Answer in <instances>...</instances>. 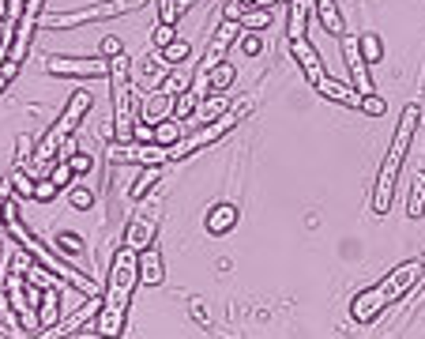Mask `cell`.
<instances>
[{
  "label": "cell",
  "instance_id": "cell-23",
  "mask_svg": "<svg viewBox=\"0 0 425 339\" xmlns=\"http://www.w3.org/2000/svg\"><path fill=\"white\" fill-rule=\"evenodd\" d=\"M407 215L410 218H421L425 215V170L410 181V196H407Z\"/></svg>",
  "mask_w": 425,
  "mask_h": 339
},
{
  "label": "cell",
  "instance_id": "cell-45",
  "mask_svg": "<svg viewBox=\"0 0 425 339\" xmlns=\"http://www.w3.org/2000/svg\"><path fill=\"white\" fill-rule=\"evenodd\" d=\"M0 339H12V332H8V324L0 321Z\"/></svg>",
  "mask_w": 425,
  "mask_h": 339
},
{
  "label": "cell",
  "instance_id": "cell-5",
  "mask_svg": "<svg viewBox=\"0 0 425 339\" xmlns=\"http://www.w3.org/2000/svg\"><path fill=\"white\" fill-rule=\"evenodd\" d=\"M147 0H98L91 8H80V12H61V16H46L42 27L57 30V27H83V23H98V19H117L128 12H139Z\"/></svg>",
  "mask_w": 425,
  "mask_h": 339
},
{
  "label": "cell",
  "instance_id": "cell-29",
  "mask_svg": "<svg viewBox=\"0 0 425 339\" xmlns=\"http://www.w3.org/2000/svg\"><path fill=\"white\" fill-rule=\"evenodd\" d=\"M34 181L38 178H30L27 170H15L12 173V192L19 196V200H34Z\"/></svg>",
  "mask_w": 425,
  "mask_h": 339
},
{
  "label": "cell",
  "instance_id": "cell-28",
  "mask_svg": "<svg viewBox=\"0 0 425 339\" xmlns=\"http://www.w3.org/2000/svg\"><path fill=\"white\" fill-rule=\"evenodd\" d=\"M196 106H200V94H192V91L177 94V102H173V121H189L196 113Z\"/></svg>",
  "mask_w": 425,
  "mask_h": 339
},
{
  "label": "cell",
  "instance_id": "cell-22",
  "mask_svg": "<svg viewBox=\"0 0 425 339\" xmlns=\"http://www.w3.org/2000/svg\"><path fill=\"white\" fill-rule=\"evenodd\" d=\"M237 80V68L230 61H222V64H215L211 72H207V87H211V91H230V83Z\"/></svg>",
  "mask_w": 425,
  "mask_h": 339
},
{
  "label": "cell",
  "instance_id": "cell-32",
  "mask_svg": "<svg viewBox=\"0 0 425 339\" xmlns=\"http://www.w3.org/2000/svg\"><path fill=\"white\" fill-rule=\"evenodd\" d=\"M57 192H61V185H57V181H49V178L34 181V200H38V204H49V200H57Z\"/></svg>",
  "mask_w": 425,
  "mask_h": 339
},
{
  "label": "cell",
  "instance_id": "cell-11",
  "mask_svg": "<svg viewBox=\"0 0 425 339\" xmlns=\"http://www.w3.org/2000/svg\"><path fill=\"white\" fill-rule=\"evenodd\" d=\"M316 91L328 98V102H339L346 109H362L365 106V94H357L354 83H339V80H331V75H324V80L316 83Z\"/></svg>",
  "mask_w": 425,
  "mask_h": 339
},
{
  "label": "cell",
  "instance_id": "cell-18",
  "mask_svg": "<svg viewBox=\"0 0 425 339\" xmlns=\"http://www.w3.org/2000/svg\"><path fill=\"white\" fill-rule=\"evenodd\" d=\"M222 113H230V98H226L222 91H211L207 98H200V106H196V121L192 125H207V121H219Z\"/></svg>",
  "mask_w": 425,
  "mask_h": 339
},
{
  "label": "cell",
  "instance_id": "cell-25",
  "mask_svg": "<svg viewBox=\"0 0 425 339\" xmlns=\"http://www.w3.org/2000/svg\"><path fill=\"white\" fill-rule=\"evenodd\" d=\"M158 57H162V64H173V68H177V64H184L192 57V46H189V42H181V38H173L170 46L158 49Z\"/></svg>",
  "mask_w": 425,
  "mask_h": 339
},
{
  "label": "cell",
  "instance_id": "cell-39",
  "mask_svg": "<svg viewBox=\"0 0 425 339\" xmlns=\"http://www.w3.org/2000/svg\"><path fill=\"white\" fill-rule=\"evenodd\" d=\"M362 109H365L369 117H380L388 106H384V98H380V94H365V106H362Z\"/></svg>",
  "mask_w": 425,
  "mask_h": 339
},
{
  "label": "cell",
  "instance_id": "cell-41",
  "mask_svg": "<svg viewBox=\"0 0 425 339\" xmlns=\"http://www.w3.org/2000/svg\"><path fill=\"white\" fill-rule=\"evenodd\" d=\"M30 144H34V140H30L27 132L15 140V147H19V166H27V162H30Z\"/></svg>",
  "mask_w": 425,
  "mask_h": 339
},
{
  "label": "cell",
  "instance_id": "cell-30",
  "mask_svg": "<svg viewBox=\"0 0 425 339\" xmlns=\"http://www.w3.org/2000/svg\"><path fill=\"white\" fill-rule=\"evenodd\" d=\"M267 23H271L267 8H248V12L241 16V30H264Z\"/></svg>",
  "mask_w": 425,
  "mask_h": 339
},
{
  "label": "cell",
  "instance_id": "cell-7",
  "mask_svg": "<svg viewBox=\"0 0 425 339\" xmlns=\"http://www.w3.org/2000/svg\"><path fill=\"white\" fill-rule=\"evenodd\" d=\"M46 72L64 80H110V57H49Z\"/></svg>",
  "mask_w": 425,
  "mask_h": 339
},
{
  "label": "cell",
  "instance_id": "cell-35",
  "mask_svg": "<svg viewBox=\"0 0 425 339\" xmlns=\"http://www.w3.org/2000/svg\"><path fill=\"white\" fill-rule=\"evenodd\" d=\"M237 46H241L245 57H256V53H260V38H256V30H245V35L237 38Z\"/></svg>",
  "mask_w": 425,
  "mask_h": 339
},
{
  "label": "cell",
  "instance_id": "cell-37",
  "mask_svg": "<svg viewBox=\"0 0 425 339\" xmlns=\"http://www.w3.org/2000/svg\"><path fill=\"white\" fill-rule=\"evenodd\" d=\"M57 249H61V253H83V242L75 234H61L57 238Z\"/></svg>",
  "mask_w": 425,
  "mask_h": 339
},
{
  "label": "cell",
  "instance_id": "cell-19",
  "mask_svg": "<svg viewBox=\"0 0 425 339\" xmlns=\"http://www.w3.org/2000/svg\"><path fill=\"white\" fill-rule=\"evenodd\" d=\"M312 8H316V19H320V27L328 30V35L339 42L346 35V27H343V16H339V8H335V0H312Z\"/></svg>",
  "mask_w": 425,
  "mask_h": 339
},
{
  "label": "cell",
  "instance_id": "cell-31",
  "mask_svg": "<svg viewBox=\"0 0 425 339\" xmlns=\"http://www.w3.org/2000/svg\"><path fill=\"white\" fill-rule=\"evenodd\" d=\"M75 178V170H72V162L68 159H61V162H53V170H49V181H57L61 189H68Z\"/></svg>",
  "mask_w": 425,
  "mask_h": 339
},
{
  "label": "cell",
  "instance_id": "cell-8",
  "mask_svg": "<svg viewBox=\"0 0 425 339\" xmlns=\"http://www.w3.org/2000/svg\"><path fill=\"white\" fill-rule=\"evenodd\" d=\"M110 159L121 166V162H128V166H162V162H170V147L162 144H113L110 147Z\"/></svg>",
  "mask_w": 425,
  "mask_h": 339
},
{
  "label": "cell",
  "instance_id": "cell-10",
  "mask_svg": "<svg viewBox=\"0 0 425 339\" xmlns=\"http://www.w3.org/2000/svg\"><path fill=\"white\" fill-rule=\"evenodd\" d=\"M290 53H293V61L301 64L305 80H309L312 87L320 83L324 75H328V72H324V64H320V53H316V46H312L309 38H298V42H290Z\"/></svg>",
  "mask_w": 425,
  "mask_h": 339
},
{
  "label": "cell",
  "instance_id": "cell-33",
  "mask_svg": "<svg viewBox=\"0 0 425 339\" xmlns=\"http://www.w3.org/2000/svg\"><path fill=\"white\" fill-rule=\"evenodd\" d=\"M177 16H181V8H177V0H158V23H177Z\"/></svg>",
  "mask_w": 425,
  "mask_h": 339
},
{
  "label": "cell",
  "instance_id": "cell-1",
  "mask_svg": "<svg viewBox=\"0 0 425 339\" xmlns=\"http://www.w3.org/2000/svg\"><path fill=\"white\" fill-rule=\"evenodd\" d=\"M421 271H425L421 260H402V264H395L384 279L376 283V287L362 290V294H357V298L350 302L354 321H357V324H373V321L388 309L391 302H399L402 294H407V290L414 287V283L421 279Z\"/></svg>",
  "mask_w": 425,
  "mask_h": 339
},
{
  "label": "cell",
  "instance_id": "cell-40",
  "mask_svg": "<svg viewBox=\"0 0 425 339\" xmlns=\"http://www.w3.org/2000/svg\"><path fill=\"white\" fill-rule=\"evenodd\" d=\"M68 200H72V207H91V204H94V196H91V189H72Z\"/></svg>",
  "mask_w": 425,
  "mask_h": 339
},
{
  "label": "cell",
  "instance_id": "cell-20",
  "mask_svg": "<svg viewBox=\"0 0 425 339\" xmlns=\"http://www.w3.org/2000/svg\"><path fill=\"white\" fill-rule=\"evenodd\" d=\"M192 75H196V68H192L189 61H184V64H177V68H173L166 80L158 83V91H166V94L177 98V94H184V91H192Z\"/></svg>",
  "mask_w": 425,
  "mask_h": 339
},
{
  "label": "cell",
  "instance_id": "cell-4",
  "mask_svg": "<svg viewBox=\"0 0 425 339\" xmlns=\"http://www.w3.org/2000/svg\"><path fill=\"white\" fill-rule=\"evenodd\" d=\"M136 287H139V253L125 245V249H117V253H113V264H110V271H106L102 305L128 313V302H132Z\"/></svg>",
  "mask_w": 425,
  "mask_h": 339
},
{
  "label": "cell",
  "instance_id": "cell-42",
  "mask_svg": "<svg viewBox=\"0 0 425 339\" xmlns=\"http://www.w3.org/2000/svg\"><path fill=\"white\" fill-rule=\"evenodd\" d=\"M117 53H125L121 42H117V38H106V42H102V57H117Z\"/></svg>",
  "mask_w": 425,
  "mask_h": 339
},
{
  "label": "cell",
  "instance_id": "cell-3",
  "mask_svg": "<svg viewBox=\"0 0 425 339\" xmlns=\"http://www.w3.org/2000/svg\"><path fill=\"white\" fill-rule=\"evenodd\" d=\"M87 109H91V91H72V98L64 102V113L49 125V132L38 140L34 162H27V166H19V170H27L30 178H38V166H42V162H57L64 140H72V132L80 128V121L87 117Z\"/></svg>",
  "mask_w": 425,
  "mask_h": 339
},
{
  "label": "cell",
  "instance_id": "cell-24",
  "mask_svg": "<svg viewBox=\"0 0 425 339\" xmlns=\"http://www.w3.org/2000/svg\"><path fill=\"white\" fill-rule=\"evenodd\" d=\"M155 181H158V166H139V178L128 185V196H132V200H144V196L155 189Z\"/></svg>",
  "mask_w": 425,
  "mask_h": 339
},
{
  "label": "cell",
  "instance_id": "cell-34",
  "mask_svg": "<svg viewBox=\"0 0 425 339\" xmlns=\"http://www.w3.org/2000/svg\"><path fill=\"white\" fill-rule=\"evenodd\" d=\"M132 140H136V144H155V125L136 121V125H132Z\"/></svg>",
  "mask_w": 425,
  "mask_h": 339
},
{
  "label": "cell",
  "instance_id": "cell-27",
  "mask_svg": "<svg viewBox=\"0 0 425 339\" xmlns=\"http://www.w3.org/2000/svg\"><path fill=\"white\" fill-rule=\"evenodd\" d=\"M155 144H162V147H177V144H181V121H173V117L158 121V125H155Z\"/></svg>",
  "mask_w": 425,
  "mask_h": 339
},
{
  "label": "cell",
  "instance_id": "cell-21",
  "mask_svg": "<svg viewBox=\"0 0 425 339\" xmlns=\"http://www.w3.org/2000/svg\"><path fill=\"white\" fill-rule=\"evenodd\" d=\"M38 316H42V328H53L61 321V290H42Z\"/></svg>",
  "mask_w": 425,
  "mask_h": 339
},
{
  "label": "cell",
  "instance_id": "cell-46",
  "mask_svg": "<svg viewBox=\"0 0 425 339\" xmlns=\"http://www.w3.org/2000/svg\"><path fill=\"white\" fill-rule=\"evenodd\" d=\"M0 260H4V257H0Z\"/></svg>",
  "mask_w": 425,
  "mask_h": 339
},
{
  "label": "cell",
  "instance_id": "cell-44",
  "mask_svg": "<svg viewBox=\"0 0 425 339\" xmlns=\"http://www.w3.org/2000/svg\"><path fill=\"white\" fill-rule=\"evenodd\" d=\"M192 4H196V0H177V8H181V12H189Z\"/></svg>",
  "mask_w": 425,
  "mask_h": 339
},
{
  "label": "cell",
  "instance_id": "cell-12",
  "mask_svg": "<svg viewBox=\"0 0 425 339\" xmlns=\"http://www.w3.org/2000/svg\"><path fill=\"white\" fill-rule=\"evenodd\" d=\"M173 102H177L173 94H166V91H151V94L144 98V106H139V121H147V125L166 121V117H173Z\"/></svg>",
  "mask_w": 425,
  "mask_h": 339
},
{
  "label": "cell",
  "instance_id": "cell-15",
  "mask_svg": "<svg viewBox=\"0 0 425 339\" xmlns=\"http://www.w3.org/2000/svg\"><path fill=\"white\" fill-rule=\"evenodd\" d=\"M155 230H158V223H155V218L136 215L132 223H128L125 245H128V249H136V253H144V249H151V242H155Z\"/></svg>",
  "mask_w": 425,
  "mask_h": 339
},
{
  "label": "cell",
  "instance_id": "cell-9",
  "mask_svg": "<svg viewBox=\"0 0 425 339\" xmlns=\"http://www.w3.org/2000/svg\"><path fill=\"white\" fill-rule=\"evenodd\" d=\"M339 46H343L346 68H350L354 91H357V94H376L373 75H369V64H365V57H362V49H357V35H343V38H339Z\"/></svg>",
  "mask_w": 425,
  "mask_h": 339
},
{
  "label": "cell",
  "instance_id": "cell-6",
  "mask_svg": "<svg viewBox=\"0 0 425 339\" xmlns=\"http://www.w3.org/2000/svg\"><path fill=\"white\" fill-rule=\"evenodd\" d=\"M234 128H237V113H222L219 121L196 125V132H192V136H184L177 147H170V162H181V159L196 155V151H203V147L219 144V140H222V136H230Z\"/></svg>",
  "mask_w": 425,
  "mask_h": 339
},
{
  "label": "cell",
  "instance_id": "cell-43",
  "mask_svg": "<svg viewBox=\"0 0 425 339\" xmlns=\"http://www.w3.org/2000/svg\"><path fill=\"white\" fill-rule=\"evenodd\" d=\"M8 83H12V80H8V75H4V72H0V94H4V91H8Z\"/></svg>",
  "mask_w": 425,
  "mask_h": 339
},
{
  "label": "cell",
  "instance_id": "cell-2",
  "mask_svg": "<svg viewBox=\"0 0 425 339\" xmlns=\"http://www.w3.org/2000/svg\"><path fill=\"white\" fill-rule=\"evenodd\" d=\"M418 117H421V109L418 106H402V113H399V128H395V136H391V147H388V159L380 162V173H376V189H373V215H388L391 211V196H395V178H399V170H402V159H407V151H410V140L414 132H418Z\"/></svg>",
  "mask_w": 425,
  "mask_h": 339
},
{
  "label": "cell",
  "instance_id": "cell-13",
  "mask_svg": "<svg viewBox=\"0 0 425 339\" xmlns=\"http://www.w3.org/2000/svg\"><path fill=\"white\" fill-rule=\"evenodd\" d=\"M237 207L234 204H215L211 211H207V218H203V226H207V234L211 238H222V234H230L234 226H237Z\"/></svg>",
  "mask_w": 425,
  "mask_h": 339
},
{
  "label": "cell",
  "instance_id": "cell-36",
  "mask_svg": "<svg viewBox=\"0 0 425 339\" xmlns=\"http://www.w3.org/2000/svg\"><path fill=\"white\" fill-rule=\"evenodd\" d=\"M68 162H72V170H75V173H87V170H91V166H94V159H91V151H75V155H72Z\"/></svg>",
  "mask_w": 425,
  "mask_h": 339
},
{
  "label": "cell",
  "instance_id": "cell-17",
  "mask_svg": "<svg viewBox=\"0 0 425 339\" xmlns=\"http://www.w3.org/2000/svg\"><path fill=\"white\" fill-rule=\"evenodd\" d=\"M121 332H125V309H110V305H98V313H94V335L117 339Z\"/></svg>",
  "mask_w": 425,
  "mask_h": 339
},
{
  "label": "cell",
  "instance_id": "cell-16",
  "mask_svg": "<svg viewBox=\"0 0 425 339\" xmlns=\"http://www.w3.org/2000/svg\"><path fill=\"white\" fill-rule=\"evenodd\" d=\"M162 279H166V264H162V253L151 245L139 253V283H144V287H158Z\"/></svg>",
  "mask_w": 425,
  "mask_h": 339
},
{
  "label": "cell",
  "instance_id": "cell-26",
  "mask_svg": "<svg viewBox=\"0 0 425 339\" xmlns=\"http://www.w3.org/2000/svg\"><path fill=\"white\" fill-rule=\"evenodd\" d=\"M357 49H362L365 64H380V57H384V46H380V38L373 30H362V35H357Z\"/></svg>",
  "mask_w": 425,
  "mask_h": 339
},
{
  "label": "cell",
  "instance_id": "cell-14",
  "mask_svg": "<svg viewBox=\"0 0 425 339\" xmlns=\"http://www.w3.org/2000/svg\"><path fill=\"white\" fill-rule=\"evenodd\" d=\"M309 12H312V0H290L286 4V42L309 38L305 27H309Z\"/></svg>",
  "mask_w": 425,
  "mask_h": 339
},
{
  "label": "cell",
  "instance_id": "cell-38",
  "mask_svg": "<svg viewBox=\"0 0 425 339\" xmlns=\"http://www.w3.org/2000/svg\"><path fill=\"white\" fill-rule=\"evenodd\" d=\"M151 38H155V49L170 46V42H173V27H170V23H158V27H155V35H151Z\"/></svg>",
  "mask_w": 425,
  "mask_h": 339
}]
</instances>
